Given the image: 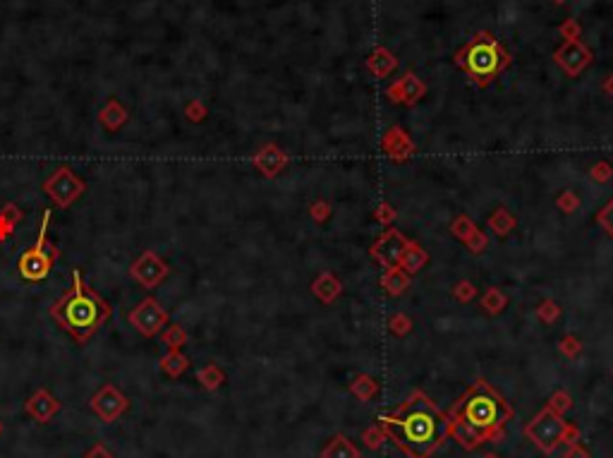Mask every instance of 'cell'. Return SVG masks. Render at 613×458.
<instances>
[{"instance_id":"277c9868","label":"cell","mask_w":613,"mask_h":458,"mask_svg":"<svg viewBox=\"0 0 613 458\" xmlns=\"http://www.w3.org/2000/svg\"><path fill=\"white\" fill-rule=\"evenodd\" d=\"M508 63V56L491 36H479L465 51V68L479 84L494 80Z\"/></svg>"},{"instance_id":"6da1fadb","label":"cell","mask_w":613,"mask_h":458,"mask_svg":"<svg viewBox=\"0 0 613 458\" xmlns=\"http://www.w3.org/2000/svg\"><path fill=\"white\" fill-rule=\"evenodd\" d=\"M386 430L412 458H427L448 435V420L427 399L415 396L400 415L386 420Z\"/></svg>"},{"instance_id":"4fadbf2b","label":"cell","mask_w":613,"mask_h":458,"mask_svg":"<svg viewBox=\"0 0 613 458\" xmlns=\"http://www.w3.org/2000/svg\"><path fill=\"white\" fill-rule=\"evenodd\" d=\"M0 432H3V425H0Z\"/></svg>"},{"instance_id":"9c48e42d","label":"cell","mask_w":613,"mask_h":458,"mask_svg":"<svg viewBox=\"0 0 613 458\" xmlns=\"http://www.w3.org/2000/svg\"><path fill=\"white\" fill-rule=\"evenodd\" d=\"M530 435L532 439H537L539 447L551 451L558 444V439L563 437V423L558 418H554L551 413H542L530 427Z\"/></svg>"},{"instance_id":"3957f363","label":"cell","mask_w":613,"mask_h":458,"mask_svg":"<svg viewBox=\"0 0 613 458\" xmlns=\"http://www.w3.org/2000/svg\"><path fill=\"white\" fill-rule=\"evenodd\" d=\"M511 418V408L487 387H477L465 396L458 408L460 427L470 432L472 439H482Z\"/></svg>"},{"instance_id":"30bf717a","label":"cell","mask_w":613,"mask_h":458,"mask_svg":"<svg viewBox=\"0 0 613 458\" xmlns=\"http://www.w3.org/2000/svg\"><path fill=\"white\" fill-rule=\"evenodd\" d=\"M58 408H60V403L56 399H51V396H48L46 391H39V394H36L34 399L27 403V411L32 413L36 420H41V423L51 418V415L56 413Z\"/></svg>"},{"instance_id":"52a82bcc","label":"cell","mask_w":613,"mask_h":458,"mask_svg":"<svg viewBox=\"0 0 613 458\" xmlns=\"http://www.w3.org/2000/svg\"><path fill=\"white\" fill-rule=\"evenodd\" d=\"M84 190V185L77 180L68 168H60V171L53 173V178L46 183V192L56 200L60 207H68V204L80 197V192Z\"/></svg>"},{"instance_id":"7c38bea8","label":"cell","mask_w":613,"mask_h":458,"mask_svg":"<svg viewBox=\"0 0 613 458\" xmlns=\"http://www.w3.org/2000/svg\"><path fill=\"white\" fill-rule=\"evenodd\" d=\"M84 458H115V456H111V454H108V449L103 447V444H96V447L91 449L89 454L84 456Z\"/></svg>"},{"instance_id":"8992f818","label":"cell","mask_w":613,"mask_h":458,"mask_svg":"<svg viewBox=\"0 0 613 458\" xmlns=\"http://www.w3.org/2000/svg\"><path fill=\"white\" fill-rule=\"evenodd\" d=\"M91 408H94V413L99 415L103 423H113L115 418H120V415L127 411V399L115 387L106 384V387L91 399Z\"/></svg>"},{"instance_id":"ba28073f","label":"cell","mask_w":613,"mask_h":458,"mask_svg":"<svg viewBox=\"0 0 613 458\" xmlns=\"http://www.w3.org/2000/svg\"><path fill=\"white\" fill-rule=\"evenodd\" d=\"M130 322L135 324V327L142 331V334L154 336V334H159V331H161L163 322H166V315H163V310L159 307V303L149 298V300H144V303L139 305L135 312H132Z\"/></svg>"},{"instance_id":"7a4b0ae2","label":"cell","mask_w":613,"mask_h":458,"mask_svg":"<svg viewBox=\"0 0 613 458\" xmlns=\"http://www.w3.org/2000/svg\"><path fill=\"white\" fill-rule=\"evenodd\" d=\"M72 281H75L72 291L53 305L51 315L70 336H75L77 341H87L108 319L111 307L101 295L84 286L80 269H72Z\"/></svg>"},{"instance_id":"8fae6325","label":"cell","mask_w":613,"mask_h":458,"mask_svg":"<svg viewBox=\"0 0 613 458\" xmlns=\"http://www.w3.org/2000/svg\"><path fill=\"white\" fill-rule=\"evenodd\" d=\"M599 221H602L606 231H609V233L613 235V202L609 204V207H606V212L602 214V219H599Z\"/></svg>"},{"instance_id":"5b68a950","label":"cell","mask_w":613,"mask_h":458,"mask_svg":"<svg viewBox=\"0 0 613 458\" xmlns=\"http://www.w3.org/2000/svg\"><path fill=\"white\" fill-rule=\"evenodd\" d=\"M46 224H48V212L44 214V224H41L39 243L29 247L27 252L20 257V274L27 281H41L48 276V271L53 267V259L58 257V250L46 240Z\"/></svg>"}]
</instances>
